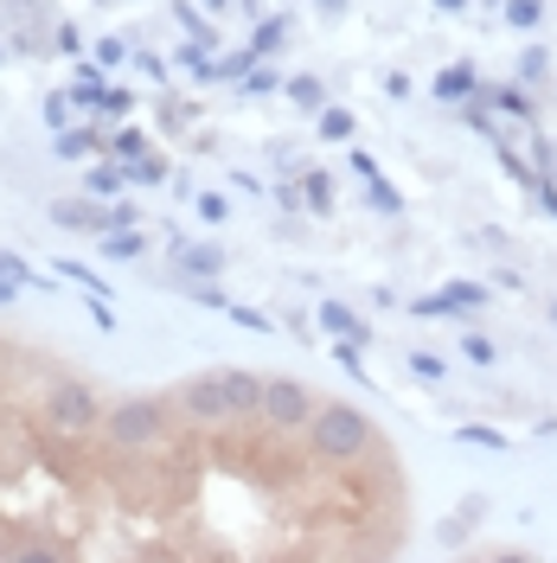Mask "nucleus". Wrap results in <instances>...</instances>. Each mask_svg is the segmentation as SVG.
Returning <instances> with one entry per match:
<instances>
[{
	"instance_id": "22",
	"label": "nucleus",
	"mask_w": 557,
	"mask_h": 563,
	"mask_svg": "<svg viewBox=\"0 0 557 563\" xmlns=\"http://www.w3.org/2000/svg\"><path fill=\"white\" fill-rule=\"evenodd\" d=\"M461 352H468L474 365H493V340H488V333H468V340H461Z\"/></svg>"
},
{
	"instance_id": "24",
	"label": "nucleus",
	"mask_w": 557,
	"mask_h": 563,
	"mask_svg": "<svg viewBox=\"0 0 557 563\" xmlns=\"http://www.w3.org/2000/svg\"><path fill=\"white\" fill-rule=\"evenodd\" d=\"M225 314L238 320V327H250V333H270V314H256V308H225Z\"/></svg>"
},
{
	"instance_id": "27",
	"label": "nucleus",
	"mask_w": 557,
	"mask_h": 563,
	"mask_svg": "<svg viewBox=\"0 0 557 563\" xmlns=\"http://www.w3.org/2000/svg\"><path fill=\"white\" fill-rule=\"evenodd\" d=\"M411 365H417L423 378H449V365H443V358H429V352H411Z\"/></svg>"
},
{
	"instance_id": "18",
	"label": "nucleus",
	"mask_w": 557,
	"mask_h": 563,
	"mask_svg": "<svg viewBox=\"0 0 557 563\" xmlns=\"http://www.w3.org/2000/svg\"><path fill=\"white\" fill-rule=\"evenodd\" d=\"M538 13H545V0H506V20L513 26H538Z\"/></svg>"
},
{
	"instance_id": "19",
	"label": "nucleus",
	"mask_w": 557,
	"mask_h": 563,
	"mask_svg": "<svg viewBox=\"0 0 557 563\" xmlns=\"http://www.w3.org/2000/svg\"><path fill=\"white\" fill-rule=\"evenodd\" d=\"M308 206L314 211H334V179H327V174H308Z\"/></svg>"
},
{
	"instance_id": "3",
	"label": "nucleus",
	"mask_w": 557,
	"mask_h": 563,
	"mask_svg": "<svg viewBox=\"0 0 557 563\" xmlns=\"http://www.w3.org/2000/svg\"><path fill=\"white\" fill-rule=\"evenodd\" d=\"M103 390L90 385V378H52L45 397H39V417L45 429H58V435H97L103 429Z\"/></svg>"
},
{
	"instance_id": "8",
	"label": "nucleus",
	"mask_w": 557,
	"mask_h": 563,
	"mask_svg": "<svg viewBox=\"0 0 557 563\" xmlns=\"http://www.w3.org/2000/svg\"><path fill=\"white\" fill-rule=\"evenodd\" d=\"M436 97L443 103H461V97H474V65H449L436 77Z\"/></svg>"
},
{
	"instance_id": "26",
	"label": "nucleus",
	"mask_w": 557,
	"mask_h": 563,
	"mask_svg": "<svg viewBox=\"0 0 557 563\" xmlns=\"http://www.w3.org/2000/svg\"><path fill=\"white\" fill-rule=\"evenodd\" d=\"M116 186H122L116 167H90V192H116Z\"/></svg>"
},
{
	"instance_id": "6",
	"label": "nucleus",
	"mask_w": 557,
	"mask_h": 563,
	"mask_svg": "<svg viewBox=\"0 0 557 563\" xmlns=\"http://www.w3.org/2000/svg\"><path fill=\"white\" fill-rule=\"evenodd\" d=\"M218 385H225V404L238 422H263V378L256 372H218Z\"/></svg>"
},
{
	"instance_id": "21",
	"label": "nucleus",
	"mask_w": 557,
	"mask_h": 563,
	"mask_svg": "<svg viewBox=\"0 0 557 563\" xmlns=\"http://www.w3.org/2000/svg\"><path fill=\"white\" fill-rule=\"evenodd\" d=\"M179 263H186L193 276H211V269H218V250H179Z\"/></svg>"
},
{
	"instance_id": "14",
	"label": "nucleus",
	"mask_w": 557,
	"mask_h": 563,
	"mask_svg": "<svg viewBox=\"0 0 557 563\" xmlns=\"http://www.w3.org/2000/svg\"><path fill=\"white\" fill-rule=\"evenodd\" d=\"M103 250H109V256H141V238H135V224H116V231L103 238Z\"/></svg>"
},
{
	"instance_id": "9",
	"label": "nucleus",
	"mask_w": 557,
	"mask_h": 563,
	"mask_svg": "<svg viewBox=\"0 0 557 563\" xmlns=\"http://www.w3.org/2000/svg\"><path fill=\"white\" fill-rule=\"evenodd\" d=\"M52 218H58V224H70V231H103L109 218L97 206H77V199H65V206H52Z\"/></svg>"
},
{
	"instance_id": "30",
	"label": "nucleus",
	"mask_w": 557,
	"mask_h": 563,
	"mask_svg": "<svg viewBox=\"0 0 557 563\" xmlns=\"http://www.w3.org/2000/svg\"><path fill=\"white\" fill-rule=\"evenodd\" d=\"M103 109L109 115H129V90H103Z\"/></svg>"
},
{
	"instance_id": "5",
	"label": "nucleus",
	"mask_w": 557,
	"mask_h": 563,
	"mask_svg": "<svg viewBox=\"0 0 557 563\" xmlns=\"http://www.w3.org/2000/svg\"><path fill=\"white\" fill-rule=\"evenodd\" d=\"M174 410L193 422V429H225V422H238L231 417V404H225L218 372H211V378H186V385L174 390Z\"/></svg>"
},
{
	"instance_id": "4",
	"label": "nucleus",
	"mask_w": 557,
	"mask_h": 563,
	"mask_svg": "<svg viewBox=\"0 0 557 563\" xmlns=\"http://www.w3.org/2000/svg\"><path fill=\"white\" fill-rule=\"evenodd\" d=\"M314 410H320L314 385H302V378H263V422L276 435H302L314 422Z\"/></svg>"
},
{
	"instance_id": "1",
	"label": "nucleus",
	"mask_w": 557,
	"mask_h": 563,
	"mask_svg": "<svg viewBox=\"0 0 557 563\" xmlns=\"http://www.w3.org/2000/svg\"><path fill=\"white\" fill-rule=\"evenodd\" d=\"M302 442H308V455L320 467H359V461L379 455V429L359 417L352 404H320L314 422L302 429Z\"/></svg>"
},
{
	"instance_id": "17",
	"label": "nucleus",
	"mask_w": 557,
	"mask_h": 563,
	"mask_svg": "<svg viewBox=\"0 0 557 563\" xmlns=\"http://www.w3.org/2000/svg\"><path fill=\"white\" fill-rule=\"evenodd\" d=\"M129 179H141V186H154V179H167V161H161V154H141L135 167H129Z\"/></svg>"
},
{
	"instance_id": "33",
	"label": "nucleus",
	"mask_w": 557,
	"mask_h": 563,
	"mask_svg": "<svg viewBox=\"0 0 557 563\" xmlns=\"http://www.w3.org/2000/svg\"><path fill=\"white\" fill-rule=\"evenodd\" d=\"M314 7H320V13H340V7H347V0H314Z\"/></svg>"
},
{
	"instance_id": "29",
	"label": "nucleus",
	"mask_w": 557,
	"mask_h": 563,
	"mask_svg": "<svg viewBox=\"0 0 557 563\" xmlns=\"http://www.w3.org/2000/svg\"><path fill=\"white\" fill-rule=\"evenodd\" d=\"M58 269H65V276H70V282H84V288H97V295H103V282L90 276V269H84V263H58Z\"/></svg>"
},
{
	"instance_id": "25",
	"label": "nucleus",
	"mask_w": 557,
	"mask_h": 563,
	"mask_svg": "<svg viewBox=\"0 0 557 563\" xmlns=\"http://www.w3.org/2000/svg\"><path fill=\"white\" fill-rule=\"evenodd\" d=\"M116 154H122V161H141V129H122V135H116Z\"/></svg>"
},
{
	"instance_id": "10",
	"label": "nucleus",
	"mask_w": 557,
	"mask_h": 563,
	"mask_svg": "<svg viewBox=\"0 0 557 563\" xmlns=\"http://www.w3.org/2000/svg\"><path fill=\"white\" fill-rule=\"evenodd\" d=\"M288 97H295V109H327V90H320V77H288Z\"/></svg>"
},
{
	"instance_id": "12",
	"label": "nucleus",
	"mask_w": 557,
	"mask_h": 563,
	"mask_svg": "<svg viewBox=\"0 0 557 563\" xmlns=\"http://www.w3.org/2000/svg\"><path fill=\"white\" fill-rule=\"evenodd\" d=\"M443 301H449V308H481V301H488V288H481V282H449V288H443Z\"/></svg>"
},
{
	"instance_id": "13",
	"label": "nucleus",
	"mask_w": 557,
	"mask_h": 563,
	"mask_svg": "<svg viewBox=\"0 0 557 563\" xmlns=\"http://www.w3.org/2000/svg\"><path fill=\"white\" fill-rule=\"evenodd\" d=\"M97 129H70V135H58V154H65V161H84V154H90V147H97Z\"/></svg>"
},
{
	"instance_id": "20",
	"label": "nucleus",
	"mask_w": 557,
	"mask_h": 563,
	"mask_svg": "<svg viewBox=\"0 0 557 563\" xmlns=\"http://www.w3.org/2000/svg\"><path fill=\"white\" fill-rule=\"evenodd\" d=\"M282 33H288V20H263V33H256V45H250V58H256V52H276Z\"/></svg>"
},
{
	"instance_id": "16",
	"label": "nucleus",
	"mask_w": 557,
	"mask_h": 563,
	"mask_svg": "<svg viewBox=\"0 0 557 563\" xmlns=\"http://www.w3.org/2000/svg\"><path fill=\"white\" fill-rule=\"evenodd\" d=\"M0 282H26V288H39V276L20 263V256H13V250H0Z\"/></svg>"
},
{
	"instance_id": "23",
	"label": "nucleus",
	"mask_w": 557,
	"mask_h": 563,
	"mask_svg": "<svg viewBox=\"0 0 557 563\" xmlns=\"http://www.w3.org/2000/svg\"><path fill=\"white\" fill-rule=\"evenodd\" d=\"M493 109H506V115H520V122L532 115V103H525L520 90H493Z\"/></svg>"
},
{
	"instance_id": "32",
	"label": "nucleus",
	"mask_w": 557,
	"mask_h": 563,
	"mask_svg": "<svg viewBox=\"0 0 557 563\" xmlns=\"http://www.w3.org/2000/svg\"><path fill=\"white\" fill-rule=\"evenodd\" d=\"M538 206H545V211L557 218V186H545V179H538Z\"/></svg>"
},
{
	"instance_id": "7",
	"label": "nucleus",
	"mask_w": 557,
	"mask_h": 563,
	"mask_svg": "<svg viewBox=\"0 0 557 563\" xmlns=\"http://www.w3.org/2000/svg\"><path fill=\"white\" fill-rule=\"evenodd\" d=\"M320 327H327V333H347L352 346H365V340H372V333H365V320L352 314L347 301H327V308H320Z\"/></svg>"
},
{
	"instance_id": "34",
	"label": "nucleus",
	"mask_w": 557,
	"mask_h": 563,
	"mask_svg": "<svg viewBox=\"0 0 557 563\" xmlns=\"http://www.w3.org/2000/svg\"><path fill=\"white\" fill-rule=\"evenodd\" d=\"M551 320H557V308H551Z\"/></svg>"
},
{
	"instance_id": "11",
	"label": "nucleus",
	"mask_w": 557,
	"mask_h": 563,
	"mask_svg": "<svg viewBox=\"0 0 557 563\" xmlns=\"http://www.w3.org/2000/svg\"><path fill=\"white\" fill-rule=\"evenodd\" d=\"M320 141H352V109H320Z\"/></svg>"
},
{
	"instance_id": "15",
	"label": "nucleus",
	"mask_w": 557,
	"mask_h": 563,
	"mask_svg": "<svg viewBox=\"0 0 557 563\" xmlns=\"http://www.w3.org/2000/svg\"><path fill=\"white\" fill-rule=\"evenodd\" d=\"M461 442H474V449H506V435L500 429H488V422H468V429H455Z\"/></svg>"
},
{
	"instance_id": "28",
	"label": "nucleus",
	"mask_w": 557,
	"mask_h": 563,
	"mask_svg": "<svg viewBox=\"0 0 557 563\" xmlns=\"http://www.w3.org/2000/svg\"><path fill=\"white\" fill-rule=\"evenodd\" d=\"M500 161H506V174H513V179H525V186H538V174H532V167H525L520 154H506V147H500Z\"/></svg>"
},
{
	"instance_id": "2",
	"label": "nucleus",
	"mask_w": 557,
	"mask_h": 563,
	"mask_svg": "<svg viewBox=\"0 0 557 563\" xmlns=\"http://www.w3.org/2000/svg\"><path fill=\"white\" fill-rule=\"evenodd\" d=\"M103 442L116 455H154V449H167V404H154V397H122V404H109Z\"/></svg>"
},
{
	"instance_id": "31",
	"label": "nucleus",
	"mask_w": 557,
	"mask_h": 563,
	"mask_svg": "<svg viewBox=\"0 0 557 563\" xmlns=\"http://www.w3.org/2000/svg\"><path fill=\"white\" fill-rule=\"evenodd\" d=\"M199 218H211V224H218V218H225V199H218V192H206V199H199Z\"/></svg>"
}]
</instances>
